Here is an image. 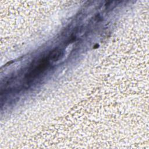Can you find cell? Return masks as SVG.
I'll list each match as a JSON object with an SVG mask.
<instances>
[{
	"mask_svg": "<svg viewBox=\"0 0 149 149\" xmlns=\"http://www.w3.org/2000/svg\"><path fill=\"white\" fill-rule=\"evenodd\" d=\"M49 61L48 58L40 61L36 66H35V68L29 73L27 77L29 79H33L42 73L47 69Z\"/></svg>",
	"mask_w": 149,
	"mask_h": 149,
	"instance_id": "cell-1",
	"label": "cell"
},
{
	"mask_svg": "<svg viewBox=\"0 0 149 149\" xmlns=\"http://www.w3.org/2000/svg\"><path fill=\"white\" fill-rule=\"evenodd\" d=\"M61 50L60 49L56 48L52 51L48 55V59L50 61H56L59 59L61 55Z\"/></svg>",
	"mask_w": 149,
	"mask_h": 149,
	"instance_id": "cell-2",
	"label": "cell"
}]
</instances>
